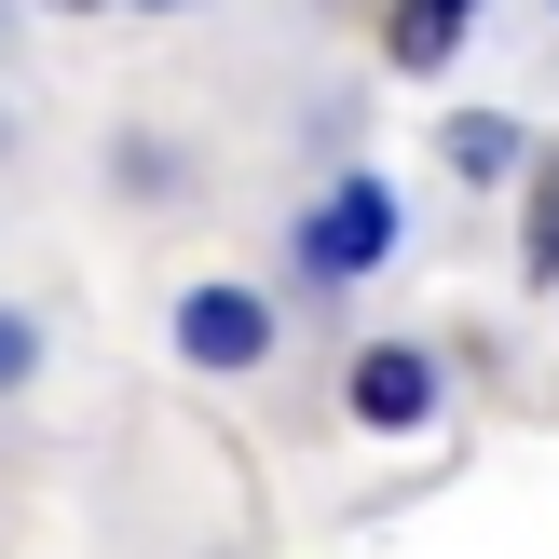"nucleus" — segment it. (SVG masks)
I'll return each mask as SVG.
<instances>
[{
    "mask_svg": "<svg viewBox=\"0 0 559 559\" xmlns=\"http://www.w3.org/2000/svg\"><path fill=\"white\" fill-rule=\"evenodd\" d=\"M300 260H314L328 287H342V273H382V260H396V191H382V178H342L314 218H300Z\"/></svg>",
    "mask_w": 559,
    "mask_h": 559,
    "instance_id": "nucleus-1",
    "label": "nucleus"
},
{
    "mask_svg": "<svg viewBox=\"0 0 559 559\" xmlns=\"http://www.w3.org/2000/svg\"><path fill=\"white\" fill-rule=\"evenodd\" d=\"M178 355H191V369H260V355H273V314L246 287H191L178 300Z\"/></svg>",
    "mask_w": 559,
    "mask_h": 559,
    "instance_id": "nucleus-2",
    "label": "nucleus"
},
{
    "mask_svg": "<svg viewBox=\"0 0 559 559\" xmlns=\"http://www.w3.org/2000/svg\"><path fill=\"white\" fill-rule=\"evenodd\" d=\"M342 409H355V424H382V437H409V424L437 409V369H424L409 342H369V355L342 369Z\"/></svg>",
    "mask_w": 559,
    "mask_h": 559,
    "instance_id": "nucleus-3",
    "label": "nucleus"
},
{
    "mask_svg": "<svg viewBox=\"0 0 559 559\" xmlns=\"http://www.w3.org/2000/svg\"><path fill=\"white\" fill-rule=\"evenodd\" d=\"M464 14H478V0H396V27H382V55H396V69H451Z\"/></svg>",
    "mask_w": 559,
    "mask_h": 559,
    "instance_id": "nucleus-4",
    "label": "nucleus"
},
{
    "mask_svg": "<svg viewBox=\"0 0 559 559\" xmlns=\"http://www.w3.org/2000/svg\"><path fill=\"white\" fill-rule=\"evenodd\" d=\"M451 164H464V178H506V164H519V123H506V109H464V123H451Z\"/></svg>",
    "mask_w": 559,
    "mask_h": 559,
    "instance_id": "nucleus-5",
    "label": "nucleus"
},
{
    "mask_svg": "<svg viewBox=\"0 0 559 559\" xmlns=\"http://www.w3.org/2000/svg\"><path fill=\"white\" fill-rule=\"evenodd\" d=\"M519 246H533V273H559V151H546V178H533V233H519Z\"/></svg>",
    "mask_w": 559,
    "mask_h": 559,
    "instance_id": "nucleus-6",
    "label": "nucleus"
},
{
    "mask_svg": "<svg viewBox=\"0 0 559 559\" xmlns=\"http://www.w3.org/2000/svg\"><path fill=\"white\" fill-rule=\"evenodd\" d=\"M27 369H41V328H27V314H0V396H14Z\"/></svg>",
    "mask_w": 559,
    "mask_h": 559,
    "instance_id": "nucleus-7",
    "label": "nucleus"
},
{
    "mask_svg": "<svg viewBox=\"0 0 559 559\" xmlns=\"http://www.w3.org/2000/svg\"><path fill=\"white\" fill-rule=\"evenodd\" d=\"M151 14H178V0H151Z\"/></svg>",
    "mask_w": 559,
    "mask_h": 559,
    "instance_id": "nucleus-8",
    "label": "nucleus"
}]
</instances>
